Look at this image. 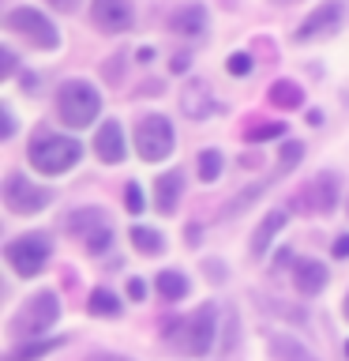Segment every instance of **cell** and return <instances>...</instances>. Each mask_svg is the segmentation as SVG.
<instances>
[{
  "label": "cell",
  "mask_w": 349,
  "mask_h": 361,
  "mask_svg": "<svg viewBox=\"0 0 349 361\" xmlns=\"http://www.w3.org/2000/svg\"><path fill=\"white\" fill-rule=\"evenodd\" d=\"M98 109H101V94L87 83V79H68V83H61V90H56V117H61V124H68V128H87V124L98 117Z\"/></svg>",
  "instance_id": "6da1fadb"
},
{
  "label": "cell",
  "mask_w": 349,
  "mask_h": 361,
  "mask_svg": "<svg viewBox=\"0 0 349 361\" xmlns=\"http://www.w3.org/2000/svg\"><path fill=\"white\" fill-rule=\"evenodd\" d=\"M79 154H83V147H79L75 140H68V135H49L45 132L30 143V166L45 177H56V173H64V169H72L79 162Z\"/></svg>",
  "instance_id": "7a4b0ae2"
},
{
  "label": "cell",
  "mask_w": 349,
  "mask_h": 361,
  "mask_svg": "<svg viewBox=\"0 0 349 361\" xmlns=\"http://www.w3.org/2000/svg\"><path fill=\"white\" fill-rule=\"evenodd\" d=\"M4 27L15 30L23 42L34 45V49H56V45H61V34H56V27L42 16L38 8H11L8 16H4Z\"/></svg>",
  "instance_id": "3957f363"
},
{
  "label": "cell",
  "mask_w": 349,
  "mask_h": 361,
  "mask_svg": "<svg viewBox=\"0 0 349 361\" xmlns=\"http://www.w3.org/2000/svg\"><path fill=\"white\" fill-rule=\"evenodd\" d=\"M49 252H53V241H49L45 233H23V237H15V241H8L4 259L11 264V271H15V275L30 279V275H38V271L45 267Z\"/></svg>",
  "instance_id": "277c9868"
},
{
  "label": "cell",
  "mask_w": 349,
  "mask_h": 361,
  "mask_svg": "<svg viewBox=\"0 0 349 361\" xmlns=\"http://www.w3.org/2000/svg\"><path fill=\"white\" fill-rule=\"evenodd\" d=\"M135 151H139L143 162H162V158L173 154V124H169L162 113H151L135 124Z\"/></svg>",
  "instance_id": "5b68a950"
},
{
  "label": "cell",
  "mask_w": 349,
  "mask_h": 361,
  "mask_svg": "<svg viewBox=\"0 0 349 361\" xmlns=\"http://www.w3.org/2000/svg\"><path fill=\"white\" fill-rule=\"evenodd\" d=\"M177 346L184 350L188 357L210 354V346H214V305H199V309L180 324Z\"/></svg>",
  "instance_id": "8992f818"
},
{
  "label": "cell",
  "mask_w": 349,
  "mask_h": 361,
  "mask_svg": "<svg viewBox=\"0 0 349 361\" xmlns=\"http://www.w3.org/2000/svg\"><path fill=\"white\" fill-rule=\"evenodd\" d=\"M56 316H61V301H56V293H38V298H30V305H23V309L11 316V335H38L45 327L56 324Z\"/></svg>",
  "instance_id": "52a82bcc"
},
{
  "label": "cell",
  "mask_w": 349,
  "mask_h": 361,
  "mask_svg": "<svg viewBox=\"0 0 349 361\" xmlns=\"http://www.w3.org/2000/svg\"><path fill=\"white\" fill-rule=\"evenodd\" d=\"M49 200H53L49 188L34 185V180H27L23 173H8V180H4V203H8L11 214H38Z\"/></svg>",
  "instance_id": "ba28073f"
},
{
  "label": "cell",
  "mask_w": 349,
  "mask_h": 361,
  "mask_svg": "<svg viewBox=\"0 0 349 361\" xmlns=\"http://www.w3.org/2000/svg\"><path fill=\"white\" fill-rule=\"evenodd\" d=\"M334 200H338V177L334 173H315L312 180H304V188L293 196V203H297L304 214L334 211Z\"/></svg>",
  "instance_id": "9c48e42d"
},
{
  "label": "cell",
  "mask_w": 349,
  "mask_h": 361,
  "mask_svg": "<svg viewBox=\"0 0 349 361\" xmlns=\"http://www.w3.org/2000/svg\"><path fill=\"white\" fill-rule=\"evenodd\" d=\"M90 19L106 34H124L132 27L135 11H132V0H90Z\"/></svg>",
  "instance_id": "30bf717a"
},
{
  "label": "cell",
  "mask_w": 349,
  "mask_h": 361,
  "mask_svg": "<svg viewBox=\"0 0 349 361\" xmlns=\"http://www.w3.org/2000/svg\"><path fill=\"white\" fill-rule=\"evenodd\" d=\"M342 0H326V4H319L312 11L308 19L297 27V42H312V38H319V34H326V30H334L338 27V19H342Z\"/></svg>",
  "instance_id": "8fae6325"
},
{
  "label": "cell",
  "mask_w": 349,
  "mask_h": 361,
  "mask_svg": "<svg viewBox=\"0 0 349 361\" xmlns=\"http://www.w3.org/2000/svg\"><path fill=\"white\" fill-rule=\"evenodd\" d=\"M210 109H214L210 87L203 83V79H191V83L180 90V113H184L188 121H203V117H210Z\"/></svg>",
  "instance_id": "7c38bea8"
},
{
  "label": "cell",
  "mask_w": 349,
  "mask_h": 361,
  "mask_svg": "<svg viewBox=\"0 0 349 361\" xmlns=\"http://www.w3.org/2000/svg\"><path fill=\"white\" fill-rule=\"evenodd\" d=\"M326 279H331V271H326L319 259H297V267H293V282H297V293L300 298H315Z\"/></svg>",
  "instance_id": "4fadbf2b"
},
{
  "label": "cell",
  "mask_w": 349,
  "mask_h": 361,
  "mask_svg": "<svg viewBox=\"0 0 349 361\" xmlns=\"http://www.w3.org/2000/svg\"><path fill=\"white\" fill-rule=\"evenodd\" d=\"M169 30L184 34V38H199L207 30V8L203 4H180L173 16H169Z\"/></svg>",
  "instance_id": "5bb4252c"
},
{
  "label": "cell",
  "mask_w": 349,
  "mask_h": 361,
  "mask_svg": "<svg viewBox=\"0 0 349 361\" xmlns=\"http://www.w3.org/2000/svg\"><path fill=\"white\" fill-rule=\"evenodd\" d=\"M94 151H98V158L106 166H117L120 158H124V132H120V124L117 121H106L98 128V135H94Z\"/></svg>",
  "instance_id": "9a60e30c"
},
{
  "label": "cell",
  "mask_w": 349,
  "mask_h": 361,
  "mask_svg": "<svg viewBox=\"0 0 349 361\" xmlns=\"http://www.w3.org/2000/svg\"><path fill=\"white\" fill-rule=\"evenodd\" d=\"M180 192H184V173H180V169H169V173L158 177V185H154V203H158V211H162V214H173Z\"/></svg>",
  "instance_id": "2e32d148"
},
{
  "label": "cell",
  "mask_w": 349,
  "mask_h": 361,
  "mask_svg": "<svg viewBox=\"0 0 349 361\" xmlns=\"http://www.w3.org/2000/svg\"><path fill=\"white\" fill-rule=\"evenodd\" d=\"M267 346H270V354H274L278 361H319L308 346L300 343V338H293L286 331H274V335L267 338Z\"/></svg>",
  "instance_id": "e0dca14e"
},
{
  "label": "cell",
  "mask_w": 349,
  "mask_h": 361,
  "mask_svg": "<svg viewBox=\"0 0 349 361\" xmlns=\"http://www.w3.org/2000/svg\"><path fill=\"white\" fill-rule=\"evenodd\" d=\"M286 219H289L286 211H270L267 219L255 226V233H252V256H255V259H259V256H263L267 248H270V241L278 237V230L286 226Z\"/></svg>",
  "instance_id": "ac0fdd59"
},
{
  "label": "cell",
  "mask_w": 349,
  "mask_h": 361,
  "mask_svg": "<svg viewBox=\"0 0 349 361\" xmlns=\"http://www.w3.org/2000/svg\"><path fill=\"white\" fill-rule=\"evenodd\" d=\"M98 226H106V219H101V211H98V207H79V211H72V214L64 219V233L87 237V233H94Z\"/></svg>",
  "instance_id": "d6986e66"
},
{
  "label": "cell",
  "mask_w": 349,
  "mask_h": 361,
  "mask_svg": "<svg viewBox=\"0 0 349 361\" xmlns=\"http://www.w3.org/2000/svg\"><path fill=\"white\" fill-rule=\"evenodd\" d=\"M267 98H270V106H278V109H297L304 102V90H300V83H293V79H278V83H270Z\"/></svg>",
  "instance_id": "ffe728a7"
},
{
  "label": "cell",
  "mask_w": 349,
  "mask_h": 361,
  "mask_svg": "<svg viewBox=\"0 0 349 361\" xmlns=\"http://www.w3.org/2000/svg\"><path fill=\"white\" fill-rule=\"evenodd\" d=\"M154 286H158V293H162L165 301H180L188 293V279L180 275V271H158Z\"/></svg>",
  "instance_id": "44dd1931"
},
{
  "label": "cell",
  "mask_w": 349,
  "mask_h": 361,
  "mask_svg": "<svg viewBox=\"0 0 349 361\" xmlns=\"http://www.w3.org/2000/svg\"><path fill=\"white\" fill-rule=\"evenodd\" d=\"M278 135H286V124H281V121H252V124L244 128V140H248V143L278 140Z\"/></svg>",
  "instance_id": "7402d4cb"
},
{
  "label": "cell",
  "mask_w": 349,
  "mask_h": 361,
  "mask_svg": "<svg viewBox=\"0 0 349 361\" xmlns=\"http://www.w3.org/2000/svg\"><path fill=\"white\" fill-rule=\"evenodd\" d=\"M132 241H135V252H143V256H158L162 252V233L158 230H146V226H135L132 230Z\"/></svg>",
  "instance_id": "603a6c76"
},
{
  "label": "cell",
  "mask_w": 349,
  "mask_h": 361,
  "mask_svg": "<svg viewBox=\"0 0 349 361\" xmlns=\"http://www.w3.org/2000/svg\"><path fill=\"white\" fill-rule=\"evenodd\" d=\"M56 346H61V338H45V343H27V346L11 350L8 361H38V357H45V354H53Z\"/></svg>",
  "instance_id": "cb8c5ba5"
},
{
  "label": "cell",
  "mask_w": 349,
  "mask_h": 361,
  "mask_svg": "<svg viewBox=\"0 0 349 361\" xmlns=\"http://www.w3.org/2000/svg\"><path fill=\"white\" fill-rule=\"evenodd\" d=\"M87 309L94 316H117L120 312V298H117V293H109V290H94V293H90V301H87Z\"/></svg>",
  "instance_id": "d4e9b609"
},
{
  "label": "cell",
  "mask_w": 349,
  "mask_h": 361,
  "mask_svg": "<svg viewBox=\"0 0 349 361\" xmlns=\"http://www.w3.org/2000/svg\"><path fill=\"white\" fill-rule=\"evenodd\" d=\"M263 188L267 185H252V188H244V192H236V196L222 207V219H233V214H241V211H248V203H255L259 196H263Z\"/></svg>",
  "instance_id": "484cf974"
},
{
  "label": "cell",
  "mask_w": 349,
  "mask_h": 361,
  "mask_svg": "<svg viewBox=\"0 0 349 361\" xmlns=\"http://www.w3.org/2000/svg\"><path fill=\"white\" fill-rule=\"evenodd\" d=\"M222 151H214V147H210V151H203L199 154V180H207V185H210V180H218L222 177Z\"/></svg>",
  "instance_id": "4316f807"
},
{
  "label": "cell",
  "mask_w": 349,
  "mask_h": 361,
  "mask_svg": "<svg viewBox=\"0 0 349 361\" xmlns=\"http://www.w3.org/2000/svg\"><path fill=\"white\" fill-rule=\"evenodd\" d=\"M304 158V143H286L281 147V154H278V169H274V177H286L293 166H297Z\"/></svg>",
  "instance_id": "83f0119b"
},
{
  "label": "cell",
  "mask_w": 349,
  "mask_h": 361,
  "mask_svg": "<svg viewBox=\"0 0 349 361\" xmlns=\"http://www.w3.org/2000/svg\"><path fill=\"white\" fill-rule=\"evenodd\" d=\"M83 245H87V252H94V256L109 252V245H113V230H109V226H98L94 233H87V237H83Z\"/></svg>",
  "instance_id": "f1b7e54d"
},
{
  "label": "cell",
  "mask_w": 349,
  "mask_h": 361,
  "mask_svg": "<svg viewBox=\"0 0 349 361\" xmlns=\"http://www.w3.org/2000/svg\"><path fill=\"white\" fill-rule=\"evenodd\" d=\"M225 68H229V75H248V72H252V56H248V53H233L229 61H225Z\"/></svg>",
  "instance_id": "f546056e"
},
{
  "label": "cell",
  "mask_w": 349,
  "mask_h": 361,
  "mask_svg": "<svg viewBox=\"0 0 349 361\" xmlns=\"http://www.w3.org/2000/svg\"><path fill=\"white\" fill-rule=\"evenodd\" d=\"M124 200H128V214H139V211H143V192H139V185H135V180L124 188Z\"/></svg>",
  "instance_id": "4dcf8cb0"
},
{
  "label": "cell",
  "mask_w": 349,
  "mask_h": 361,
  "mask_svg": "<svg viewBox=\"0 0 349 361\" xmlns=\"http://www.w3.org/2000/svg\"><path fill=\"white\" fill-rule=\"evenodd\" d=\"M233 343H236V312H229V324H225V354H233Z\"/></svg>",
  "instance_id": "1f68e13d"
},
{
  "label": "cell",
  "mask_w": 349,
  "mask_h": 361,
  "mask_svg": "<svg viewBox=\"0 0 349 361\" xmlns=\"http://www.w3.org/2000/svg\"><path fill=\"white\" fill-rule=\"evenodd\" d=\"M0 72L15 75V53H11V49H0Z\"/></svg>",
  "instance_id": "d6a6232c"
},
{
  "label": "cell",
  "mask_w": 349,
  "mask_h": 361,
  "mask_svg": "<svg viewBox=\"0 0 349 361\" xmlns=\"http://www.w3.org/2000/svg\"><path fill=\"white\" fill-rule=\"evenodd\" d=\"M0 121H4V128H0V135L8 140V135L15 132V121H11V113H8V109H0Z\"/></svg>",
  "instance_id": "836d02e7"
},
{
  "label": "cell",
  "mask_w": 349,
  "mask_h": 361,
  "mask_svg": "<svg viewBox=\"0 0 349 361\" xmlns=\"http://www.w3.org/2000/svg\"><path fill=\"white\" fill-rule=\"evenodd\" d=\"M49 4H53L56 11H64V16H68V11H75V8H79V0H49Z\"/></svg>",
  "instance_id": "e575fe53"
},
{
  "label": "cell",
  "mask_w": 349,
  "mask_h": 361,
  "mask_svg": "<svg viewBox=\"0 0 349 361\" xmlns=\"http://www.w3.org/2000/svg\"><path fill=\"white\" fill-rule=\"evenodd\" d=\"M143 293H146V286H143L139 279H132V282H128V298H135V301H139Z\"/></svg>",
  "instance_id": "d590c367"
},
{
  "label": "cell",
  "mask_w": 349,
  "mask_h": 361,
  "mask_svg": "<svg viewBox=\"0 0 349 361\" xmlns=\"http://www.w3.org/2000/svg\"><path fill=\"white\" fill-rule=\"evenodd\" d=\"M334 256H349V233H342L334 241Z\"/></svg>",
  "instance_id": "8d00e7d4"
},
{
  "label": "cell",
  "mask_w": 349,
  "mask_h": 361,
  "mask_svg": "<svg viewBox=\"0 0 349 361\" xmlns=\"http://www.w3.org/2000/svg\"><path fill=\"white\" fill-rule=\"evenodd\" d=\"M173 72H188V56H184V53L173 56Z\"/></svg>",
  "instance_id": "74e56055"
},
{
  "label": "cell",
  "mask_w": 349,
  "mask_h": 361,
  "mask_svg": "<svg viewBox=\"0 0 349 361\" xmlns=\"http://www.w3.org/2000/svg\"><path fill=\"white\" fill-rule=\"evenodd\" d=\"M90 361H128V357H106V354H98V357H90Z\"/></svg>",
  "instance_id": "f35d334b"
},
{
  "label": "cell",
  "mask_w": 349,
  "mask_h": 361,
  "mask_svg": "<svg viewBox=\"0 0 349 361\" xmlns=\"http://www.w3.org/2000/svg\"><path fill=\"white\" fill-rule=\"evenodd\" d=\"M342 309H345V320H349V293H345V305H342Z\"/></svg>",
  "instance_id": "ab89813d"
},
{
  "label": "cell",
  "mask_w": 349,
  "mask_h": 361,
  "mask_svg": "<svg viewBox=\"0 0 349 361\" xmlns=\"http://www.w3.org/2000/svg\"><path fill=\"white\" fill-rule=\"evenodd\" d=\"M345 357H349V343H345Z\"/></svg>",
  "instance_id": "60d3db41"
},
{
  "label": "cell",
  "mask_w": 349,
  "mask_h": 361,
  "mask_svg": "<svg viewBox=\"0 0 349 361\" xmlns=\"http://www.w3.org/2000/svg\"><path fill=\"white\" fill-rule=\"evenodd\" d=\"M281 4H289V0H281Z\"/></svg>",
  "instance_id": "b9f144b4"
}]
</instances>
